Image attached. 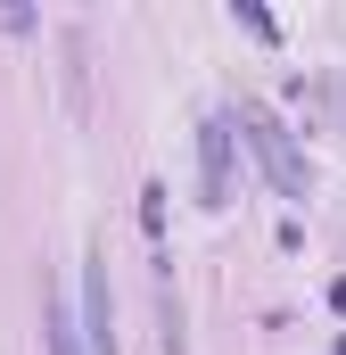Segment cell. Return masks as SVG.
<instances>
[{
	"label": "cell",
	"mask_w": 346,
	"mask_h": 355,
	"mask_svg": "<svg viewBox=\"0 0 346 355\" xmlns=\"http://www.w3.org/2000/svg\"><path fill=\"white\" fill-rule=\"evenodd\" d=\"M83 314H91V355H116V331H107V281H99V272L83 281Z\"/></svg>",
	"instance_id": "3"
},
{
	"label": "cell",
	"mask_w": 346,
	"mask_h": 355,
	"mask_svg": "<svg viewBox=\"0 0 346 355\" xmlns=\"http://www.w3.org/2000/svg\"><path fill=\"white\" fill-rule=\"evenodd\" d=\"M42 331H50V355H83V347H75V314H66V297L42 306Z\"/></svg>",
	"instance_id": "4"
},
{
	"label": "cell",
	"mask_w": 346,
	"mask_h": 355,
	"mask_svg": "<svg viewBox=\"0 0 346 355\" xmlns=\"http://www.w3.org/2000/svg\"><path fill=\"white\" fill-rule=\"evenodd\" d=\"M198 157H206V207H223V198H231V132H223V116H206Z\"/></svg>",
	"instance_id": "2"
},
{
	"label": "cell",
	"mask_w": 346,
	"mask_h": 355,
	"mask_svg": "<svg viewBox=\"0 0 346 355\" xmlns=\"http://www.w3.org/2000/svg\"><path fill=\"white\" fill-rule=\"evenodd\" d=\"M239 124H248V141H256L272 190H280V198H305V157H297V141L280 132V116H272L264 99H248V107H239Z\"/></svg>",
	"instance_id": "1"
}]
</instances>
